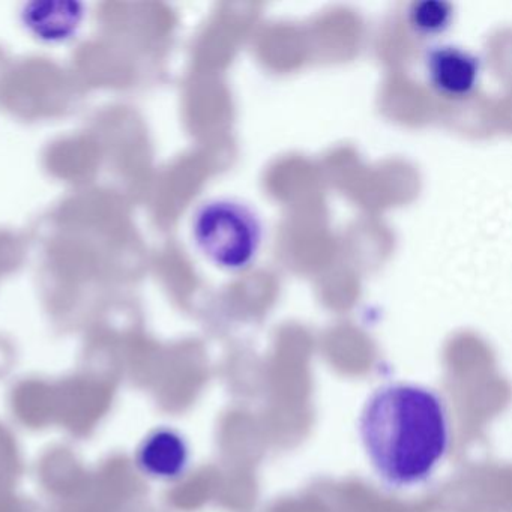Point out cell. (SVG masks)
I'll return each mask as SVG.
<instances>
[{
    "mask_svg": "<svg viewBox=\"0 0 512 512\" xmlns=\"http://www.w3.org/2000/svg\"><path fill=\"white\" fill-rule=\"evenodd\" d=\"M358 428L374 470L395 487L430 478L451 437L442 398L415 383L377 388L362 407Z\"/></svg>",
    "mask_w": 512,
    "mask_h": 512,
    "instance_id": "cell-1",
    "label": "cell"
},
{
    "mask_svg": "<svg viewBox=\"0 0 512 512\" xmlns=\"http://www.w3.org/2000/svg\"><path fill=\"white\" fill-rule=\"evenodd\" d=\"M193 236L212 263L238 271L257 256L263 238L262 221L250 206L238 200H209L194 215Z\"/></svg>",
    "mask_w": 512,
    "mask_h": 512,
    "instance_id": "cell-2",
    "label": "cell"
},
{
    "mask_svg": "<svg viewBox=\"0 0 512 512\" xmlns=\"http://www.w3.org/2000/svg\"><path fill=\"white\" fill-rule=\"evenodd\" d=\"M428 82L443 97L466 98L481 77V59L455 44H434L424 56Z\"/></svg>",
    "mask_w": 512,
    "mask_h": 512,
    "instance_id": "cell-3",
    "label": "cell"
},
{
    "mask_svg": "<svg viewBox=\"0 0 512 512\" xmlns=\"http://www.w3.org/2000/svg\"><path fill=\"white\" fill-rule=\"evenodd\" d=\"M83 5L76 2H35L26 5L23 25L38 40L46 43H62L77 34L82 25Z\"/></svg>",
    "mask_w": 512,
    "mask_h": 512,
    "instance_id": "cell-4",
    "label": "cell"
},
{
    "mask_svg": "<svg viewBox=\"0 0 512 512\" xmlns=\"http://www.w3.org/2000/svg\"><path fill=\"white\" fill-rule=\"evenodd\" d=\"M455 8L448 0H415L407 10L410 28L422 37H437L451 28Z\"/></svg>",
    "mask_w": 512,
    "mask_h": 512,
    "instance_id": "cell-5",
    "label": "cell"
},
{
    "mask_svg": "<svg viewBox=\"0 0 512 512\" xmlns=\"http://www.w3.org/2000/svg\"><path fill=\"white\" fill-rule=\"evenodd\" d=\"M151 460L149 463L155 470L166 475H173L182 469L185 463V446L178 436L172 433H163L155 437L152 442Z\"/></svg>",
    "mask_w": 512,
    "mask_h": 512,
    "instance_id": "cell-6",
    "label": "cell"
}]
</instances>
